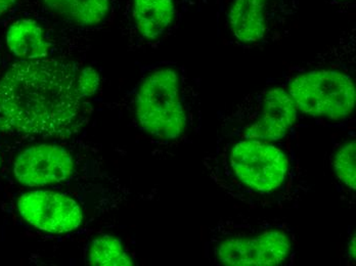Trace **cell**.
Returning a JSON list of instances; mask_svg holds the SVG:
<instances>
[{
    "mask_svg": "<svg viewBox=\"0 0 356 266\" xmlns=\"http://www.w3.org/2000/svg\"><path fill=\"white\" fill-rule=\"evenodd\" d=\"M18 0H0V17L10 12Z\"/></svg>",
    "mask_w": 356,
    "mask_h": 266,
    "instance_id": "2e32d148",
    "label": "cell"
},
{
    "mask_svg": "<svg viewBox=\"0 0 356 266\" xmlns=\"http://www.w3.org/2000/svg\"><path fill=\"white\" fill-rule=\"evenodd\" d=\"M343 133V135L334 142L330 153V175L340 200L349 208H353L356 199L355 128L353 127Z\"/></svg>",
    "mask_w": 356,
    "mask_h": 266,
    "instance_id": "7c38bea8",
    "label": "cell"
},
{
    "mask_svg": "<svg viewBox=\"0 0 356 266\" xmlns=\"http://www.w3.org/2000/svg\"><path fill=\"white\" fill-rule=\"evenodd\" d=\"M298 117L285 88L269 81L219 115L216 138L279 142L299 133Z\"/></svg>",
    "mask_w": 356,
    "mask_h": 266,
    "instance_id": "8992f818",
    "label": "cell"
},
{
    "mask_svg": "<svg viewBox=\"0 0 356 266\" xmlns=\"http://www.w3.org/2000/svg\"><path fill=\"white\" fill-rule=\"evenodd\" d=\"M56 29L90 33L110 27L120 16L122 0H38Z\"/></svg>",
    "mask_w": 356,
    "mask_h": 266,
    "instance_id": "30bf717a",
    "label": "cell"
},
{
    "mask_svg": "<svg viewBox=\"0 0 356 266\" xmlns=\"http://www.w3.org/2000/svg\"><path fill=\"white\" fill-rule=\"evenodd\" d=\"M132 126L163 149L177 148L201 131L200 82L175 62L147 65L125 97Z\"/></svg>",
    "mask_w": 356,
    "mask_h": 266,
    "instance_id": "3957f363",
    "label": "cell"
},
{
    "mask_svg": "<svg viewBox=\"0 0 356 266\" xmlns=\"http://www.w3.org/2000/svg\"><path fill=\"white\" fill-rule=\"evenodd\" d=\"M74 169L73 156L66 149L56 144H37L17 156L13 170L21 185L43 188L67 181Z\"/></svg>",
    "mask_w": 356,
    "mask_h": 266,
    "instance_id": "8fae6325",
    "label": "cell"
},
{
    "mask_svg": "<svg viewBox=\"0 0 356 266\" xmlns=\"http://www.w3.org/2000/svg\"><path fill=\"white\" fill-rule=\"evenodd\" d=\"M355 28L316 57L271 78L285 88L299 116L339 131L355 124Z\"/></svg>",
    "mask_w": 356,
    "mask_h": 266,
    "instance_id": "277c9868",
    "label": "cell"
},
{
    "mask_svg": "<svg viewBox=\"0 0 356 266\" xmlns=\"http://www.w3.org/2000/svg\"><path fill=\"white\" fill-rule=\"evenodd\" d=\"M99 86L92 67L54 58L19 60L0 80V128L23 136L71 135Z\"/></svg>",
    "mask_w": 356,
    "mask_h": 266,
    "instance_id": "6da1fadb",
    "label": "cell"
},
{
    "mask_svg": "<svg viewBox=\"0 0 356 266\" xmlns=\"http://www.w3.org/2000/svg\"><path fill=\"white\" fill-rule=\"evenodd\" d=\"M300 0H229L225 41L238 49H264L290 32Z\"/></svg>",
    "mask_w": 356,
    "mask_h": 266,
    "instance_id": "52a82bcc",
    "label": "cell"
},
{
    "mask_svg": "<svg viewBox=\"0 0 356 266\" xmlns=\"http://www.w3.org/2000/svg\"><path fill=\"white\" fill-rule=\"evenodd\" d=\"M192 0H122L121 32L132 51L159 49L179 27Z\"/></svg>",
    "mask_w": 356,
    "mask_h": 266,
    "instance_id": "ba28073f",
    "label": "cell"
},
{
    "mask_svg": "<svg viewBox=\"0 0 356 266\" xmlns=\"http://www.w3.org/2000/svg\"><path fill=\"white\" fill-rule=\"evenodd\" d=\"M298 248L296 231L288 220L236 215L207 229L204 256L213 265L292 266Z\"/></svg>",
    "mask_w": 356,
    "mask_h": 266,
    "instance_id": "5b68a950",
    "label": "cell"
},
{
    "mask_svg": "<svg viewBox=\"0 0 356 266\" xmlns=\"http://www.w3.org/2000/svg\"><path fill=\"white\" fill-rule=\"evenodd\" d=\"M86 263L91 265H134V255L122 240L105 235L92 240L89 244Z\"/></svg>",
    "mask_w": 356,
    "mask_h": 266,
    "instance_id": "5bb4252c",
    "label": "cell"
},
{
    "mask_svg": "<svg viewBox=\"0 0 356 266\" xmlns=\"http://www.w3.org/2000/svg\"><path fill=\"white\" fill-rule=\"evenodd\" d=\"M203 166L225 196L251 209H297L312 190L299 133L279 142L216 138Z\"/></svg>",
    "mask_w": 356,
    "mask_h": 266,
    "instance_id": "7a4b0ae2",
    "label": "cell"
},
{
    "mask_svg": "<svg viewBox=\"0 0 356 266\" xmlns=\"http://www.w3.org/2000/svg\"><path fill=\"white\" fill-rule=\"evenodd\" d=\"M356 235L355 228L349 226L348 237H347L346 247L344 251L345 265H355L356 256Z\"/></svg>",
    "mask_w": 356,
    "mask_h": 266,
    "instance_id": "9a60e30c",
    "label": "cell"
},
{
    "mask_svg": "<svg viewBox=\"0 0 356 266\" xmlns=\"http://www.w3.org/2000/svg\"><path fill=\"white\" fill-rule=\"evenodd\" d=\"M35 19H19L6 32V44L19 60H39L51 55L53 40Z\"/></svg>",
    "mask_w": 356,
    "mask_h": 266,
    "instance_id": "4fadbf2b",
    "label": "cell"
},
{
    "mask_svg": "<svg viewBox=\"0 0 356 266\" xmlns=\"http://www.w3.org/2000/svg\"><path fill=\"white\" fill-rule=\"evenodd\" d=\"M19 215L30 226L51 233L76 231L84 220L79 203L63 192L54 190H30L18 200Z\"/></svg>",
    "mask_w": 356,
    "mask_h": 266,
    "instance_id": "9c48e42d",
    "label": "cell"
}]
</instances>
